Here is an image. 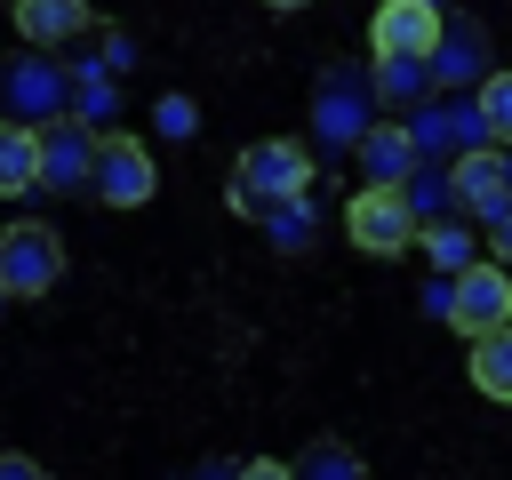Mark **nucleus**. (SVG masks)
Returning <instances> with one entry per match:
<instances>
[{"label": "nucleus", "instance_id": "1", "mask_svg": "<svg viewBox=\"0 0 512 480\" xmlns=\"http://www.w3.org/2000/svg\"><path fill=\"white\" fill-rule=\"evenodd\" d=\"M288 192H312V152H304V144H280V136H272V144H248V152L232 160V192H224V200H232L240 216H264V208L288 200Z\"/></svg>", "mask_w": 512, "mask_h": 480}, {"label": "nucleus", "instance_id": "2", "mask_svg": "<svg viewBox=\"0 0 512 480\" xmlns=\"http://www.w3.org/2000/svg\"><path fill=\"white\" fill-rule=\"evenodd\" d=\"M376 112L384 104H376V80L360 64H328L320 72V88H312V136H320V152H352Z\"/></svg>", "mask_w": 512, "mask_h": 480}, {"label": "nucleus", "instance_id": "3", "mask_svg": "<svg viewBox=\"0 0 512 480\" xmlns=\"http://www.w3.org/2000/svg\"><path fill=\"white\" fill-rule=\"evenodd\" d=\"M56 280H64V240H56V224L16 216V224L0 232V296L32 304V296H48Z\"/></svg>", "mask_w": 512, "mask_h": 480}, {"label": "nucleus", "instance_id": "4", "mask_svg": "<svg viewBox=\"0 0 512 480\" xmlns=\"http://www.w3.org/2000/svg\"><path fill=\"white\" fill-rule=\"evenodd\" d=\"M152 184H160V168H152L144 136H128V128H96V168H88V192H96L104 208H144V200H152Z\"/></svg>", "mask_w": 512, "mask_h": 480}, {"label": "nucleus", "instance_id": "5", "mask_svg": "<svg viewBox=\"0 0 512 480\" xmlns=\"http://www.w3.org/2000/svg\"><path fill=\"white\" fill-rule=\"evenodd\" d=\"M344 232L360 256H400V248H416V208L400 184H360L344 200Z\"/></svg>", "mask_w": 512, "mask_h": 480}, {"label": "nucleus", "instance_id": "6", "mask_svg": "<svg viewBox=\"0 0 512 480\" xmlns=\"http://www.w3.org/2000/svg\"><path fill=\"white\" fill-rule=\"evenodd\" d=\"M440 312H448V328H464V336H480V328L512 320V272H504V264L464 256V264H456V280L440 288Z\"/></svg>", "mask_w": 512, "mask_h": 480}, {"label": "nucleus", "instance_id": "7", "mask_svg": "<svg viewBox=\"0 0 512 480\" xmlns=\"http://www.w3.org/2000/svg\"><path fill=\"white\" fill-rule=\"evenodd\" d=\"M0 112H8V120H24V128H40V120L72 112V72H64V64H48L40 48H32V56H16V64H8V80H0Z\"/></svg>", "mask_w": 512, "mask_h": 480}, {"label": "nucleus", "instance_id": "8", "mask_svg": "<svg viewBox=\"0 0 512 480\" xmlns=\"http://www.w3.org/2000/svg\"><path fill=\"white\" fill-rule=\"evenodd\" d=\"M32 136H40V184H48V192H88L96 128H88V120H72V112H56V120H40Z\"/></svg>", "mask_w": 512, "mask_h": 480}, {"label": "nucleus", "instance_id": "9", "mask_svg": "<svg viewBox=\"0 0 512 480\" xmlns=\"http://www.w3.org/2000/svg\"><path fill=\"white\" fill-rule=\"evenodd\" d=\"M448 184H456V208L464 216H504L512 208V168H504V144H464L456 152V168H448Z\"/></svg>", "mask_w": 512, "mask_h": 480}, {"label": "nucleus", "instance_id": "10", "mask_svg": "<svg viewBox=\"0 0 512 480\" xmlns=\"http://www.w3.org/2000/svg\"><path fill=\"white\" fill-rule=\"evenodd\" d=\"M432 40H440V0H384L368 16L376 56H432Z\"/></svg>", "mask_w": 512, "mask_h": 480}, {"label": "nucleus", "instance_id": "11", "mask_svg": "<svg viewBox=\"0 0 512 480\" xmlns=\"http://www.w3.org/2000/svg\"><path fill=\"white\" fill-rule=\"evenodd\" d=\"M432 88H480L488 72V32L472 16H440V40H432Z\"/></svg>", "mask_w": 512, "mask_h": 480}, {"label": "nucleus", "instance_id": "12", "mask_svg": "<svg viewBox=\"0 0 512 480\" xmlns=\"http://www.w3.org/2000/svg\"><path fill=\"white\" fill-rule=\"evenodd\" d=\"M352 160H360V184H400L424 152H416V136H408V120H368L360 128V144H352Z\"/></svg>", "mask_w": 512, "mask_h": 480}, {"label": "nucleus", "instance_id": "13", "mask_svg": "<svg viewBox=\"0 0 512 480\" xmlns=\"http://www.w3.org/2000/svg\"><path fill=\"white\" fill-rule=\"evenodd\" d=\"M16 32L32 48H72L88 32V0H16Z\"/></svg>", "mask_w": 512, "mask_h": 480}, {"label": "nucleus", "instance_id": "14", "mask_svg": "<svg viewBox=\"0 0 512 480\" xmlns=\"http://www.w3.org/2000/svg\"><path fill=\"white\" fill-rule=\"evenodd\" d=\"M472 384L512 408V320H496V328L472 336Z\"/></svg>", "mask_w": 512, "mask_h": 480}, {"label": "nucleus", "instance_id": "15", "mask_svg": "<svg viewBox=\"0 0 512 480\" xmlns=\"http://www.w3.org/2000/svg\"><path fill=\"white\" fill-rule=\"evenodd\" d=\"M32 184H40V136L24 120H0V200H16Z\"/></svg>", "mask_w": 512, "mask_h": 480}, {"label": "nucleus", "instance_id": "16", "mask_svg": "<svg viewBox=\"0 0 512 480\" xmlns=\"http://www.w3.org/2000/svg\"><path fill=\"white\" fill-rule=\"evenodd\" d=\"M376 104H424L432 96V64L424 56H376Z\"/></svg>", "mask_w": 512, "mask_h": 480}, {"label": "nucleus", "instance_id": "17", "mask_svg": "<svg viewBox=\"0 0 512 480\" xmlns=\"http://www.w3.org/2000/svg\"><path fill=\"white\" fill-rule=\"evenodd\" d=\"M400 192H408V208H416V224H424V216H448V208H456V184H448V160H416V168L400 176Z\"/></svg>", "mask_w": 512, "mask_h": 480}, {"label": "nucleus", "instance_id": "18", "mask_svg": "<svg viewBox=\"0 0 512 480\" xmlns=\"http://www.w3.org/2000/svg\"><path fill=\"white\" fill-rule=\"evenodd\" d=\"M416 240H424V256H432L440 272H456V264L472 256V224H464V216H424Z\"/></svg>", "mask_w": 512, "mask_h": 480}, {"label": "nucleus", "instance_id": "19", "mask_svg": "<svg viewBox=\"0 0 512 480\" xmlns=\"http://www.w3.org/2000/svg\"><path fill=\"white\" fill-rule=\"evenodd\" d=\"M472 104H480L488 136H496V144H512V72H504V64H488V72H480V96H472Z\"/></svg>", "mask_w": 512, "mask_h": 480}, {"label": "nucleus", "instance_id": "20", "mask_svg": "<svg viewBox=\"0 0 512 480\" xmlns=\"http://www.w3.org/2000/svg\"><path fill=\"white\" fill-rule=\"evenodd\" d=\"M296 472H304V480H360V456H352V448H336V440H320V448H304V456H296Z\"/></svg>", "mask_w": 512, "mask_h": 480}, {"label": "nucleus", "instance_id": "21", "mask_svg": "<svg viewBox=\"0 0 512 480\" xmlns=\"http://www.w3.org/2000/svg\"><path fill=\"white\" fill-rule=\"evenodd\" d=\"M160 128L184 136V128H192V104H184V96H160Z\"/></svg>", "mask_w": 512, "mask_h": 480}, {"label": "nucleus", "instance_id": "22", "mask_svg": "<svg viewBox=\"0 0 512 480\" xmlns=\"http://www.w3.org/2000/svg\"><path fill=\"white\" fill-rule=\"evenodd\" d=\"M0 480H40V456H0Z\"/></svg>", "mask_w": 512, "mask_h": 480}, {"label": "nucleus", "instance_id": "23", "mask_svg": "<svg viewBox=\"0 0 512 480\" xmlns=\"http://www.w3.org/2000/svg\"><path fill=\"white\" fill-rule=\"evenodd\" d=\"M488 224H496V264H512V208H504V216H488Z\"/></svg>", "mask_w": 512, "mask_h": 480}, {"label": "nucleus", "instance_id": "24", "mask_svg": "<svg viewBox=\"0 0 512 480\" xmlns=\"http://www.w3.org/2000/svg\"><path fill=\"white\" fill-rule=\"evenodd\" d=\"M264 8H312V0H264Z\"/></svg>", "mask_w": 512, "mask_h": 480}]
</instances>
